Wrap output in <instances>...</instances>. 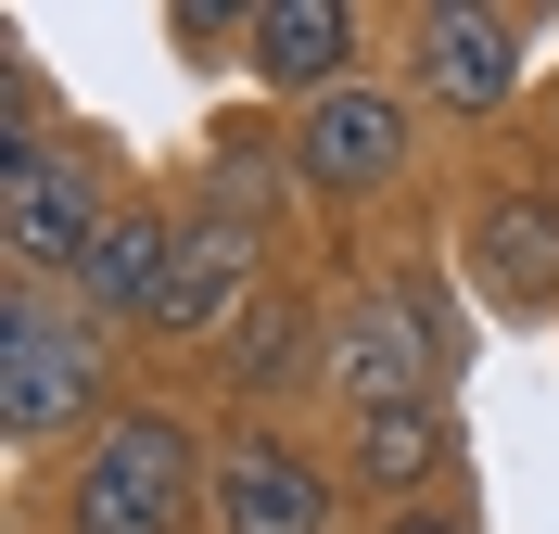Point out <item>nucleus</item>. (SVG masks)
<instances>
[{
	"label": "nucleus",
	"mask_w": 559,
	"mask_h": 534,
	"mask_svg": "<svg viewBox=\"0 0 559 534\" xmlns=\"http://www.w3.org/2000/svg\"><path fill=\"white\" fill-rule=\"evenodd\" d=\"M166 38L191 51V64H204L216 38H254V13H229V0H178V13H166Z\"/></svg>",
	"instance_id": "obj_14"
},
{
	"label": "nucleus",
	"mask_w": 559,
	"mask_h": 534,
	"mask_svg": "<svg viewBox=\"0 0 559 534\" xmlns=\"http://www.w3.org/2000/svg\"><path fill=\"white\" fill-rule=\"evenodd\" d=\"M204 497H216V534H331V459L293 432H229Z\"/></svg>",
	"instance_id": "obj_7"
},
{
	"label": "nucleus",
	"mask_w": 559,
	"mask_h": 534,
	"mask_svg": "<svg viewBox=\"0 0 559 534\" xmlns=\"http://www.w3.org/2000/svg\"><path fill=\"white\" fill-rule=\"evenodd\" d=\"M369 534H471V509H445V497H432V509H382Z\"/></svg>",
	"instance_id": "obj_15"
},
{
	"label": "nucleus",
	"mask_w": 559,
	"mask_h": 534,
	"mask_svg": "<svg viewBox=\"0 0 559 534\" xmlns=\"http://www.w3.org/2000/svg\"><path fill=\"white\" fill-rule=\"evenodd\" d=\"M457 459H471V446H457V407H445V394L344 420V471H356V484H369L382 509H432V484H445Z\"/></svg>",
	"instance_id": "obj_10"
},
{
	"label": "nucleus",
	"mask_w": 559,
	"mask_h": 534,
	"mask_svg": "<svg viewBox=\"0 0 559 534\" xmlns=\"http://www.w3.org/2000/svg\"><path fill=\"white\" fill-rule=\"evenodd\" d=\"M103 166L90 141H13L0 153V268L13 281H76L103 242Z\"/></svg>",
	"instance_id": "obj_4"
},
{
	"label": "nucleus",
	"mask_w": 559,
	"mask_h": 534,
	"mask_svg": "<svg viewBox=\"0 0 559 534\" xmlns=\"http://www.w3.org/2000/svg\"><path fill=\"white\" fill-rule=\"evenodd\" d=\"M242 64L267 76V90H293V115H306V103H331V90H356V13L344 0H254Z\"/></svg>",
	"instance_id": "obj_11"
},
{
	"label": "nucleus",
	"mask_w": 559,
	"mask_h": 534,
	"mask_svg": "<svg viewBox=\"0 0 559 534\" xmlns=\"http://www.w3.org/2000/svg\"><path fill=\"white\" fill-rule=\"evenodd\" d=\"M318 382L344 394V420H369V407H419V394H445V344H432V319H419L407 281H356L331 319H318Z\"/></svg>",
	"instance_id": "obj_3"
},
{
	"label": "nucleus",
	"mask_w": 559,
	"mask_h": 534,
	"mask_svg": "<svg viewBox=\"0 0 559 534\" xmlns=\"http://www.w3.org/2000/svg\"><path fill=\"white\" fill-rule=\"evenodd\" d=\"M457 254H471V293L496 319H547L559 306V191H484Z\"/></svg>",
	"instance_id": "obj_8"
},
{
	"label": "nucleus",
	"mask_w": 559,
	"mask_h": 534,
	"mask_svg": "<svg viewBox=\"0 0 559 534\" xmlns=\"http://www.w3.org/2000/svg\"><path fill=\"white\" fill-rule=\"evenodd\" d=\"M509 90H522V13H419L407 26V103L496 115Z\"/></svg>",
	"instance_id": "obj_9"
},
{
	"label": "nucleus",
	"mask_w": 559,
	"mask_h": 534,
	"mask_svg": "<svg viewBox=\"0 0 559 534\" xmlns=\"http://www.w3.org/2000/svg\"><path fill=\"white\" fill-rule=\"evenodd\" d=\"M191 459L216 446H191L178 407H115L64 484V534H191Z\"/></svg>",
	"instance_id": "obj_2"
},
{
	"label": "nucleus",
	"mask_w": 559,
	"mask_h": 534,
	"mask_svg": "<svg viewBox=\"0 0 559 534\" xmlns=\"http://www.w3.org/2000/svg\"><path fill=\"white\" fill-rule=\"evenodd\" d=\"M407 153H419V103L382 90V76H356V90H331V103L293 115V178H306L318 204H369V191H394Z\"/></svg>",
	"instance_id": "obj_5"
},
{
	"label": "nucleus",
	"mask_w": 559,
	"mask_h": 534,
	"mask_svg": "<svg viewBox=\"0 0 559 534\" xmlns=\"http://www.w3.org/2000/svg\"><path fill=\"white\" fill-rule=\"evenodd\" d=\"M216 369H229L242 394H280V382H306V369H318V306H293V293L267 281V293L242 306V331L216 344Z\"/></svg>",
	"instance_id": "obj_13"
},
{
	"label": "nucleus",
	"mask_w": 559,
	"mask_h": 534,
	"mask_svg": "<svg viewBox=\"0 0 559 534\" xmlns=\"http://www.w3.org/2000/svg\"><path fill=\"white\" fill-rule=\"evenodd\" d=\"M267 293V254H254V216H191L178 229V268H166V293H153V344H229L242 331V306Z\"/></svg>",
	"instance_id": "obj_6"
},
{
	"label": "nucleus",
	"mask_w": 559,
	"mask_h": 534,
	"mask_svg": "<svg viewBox=\"0 0 559 534\" xmlns=\"http://www.w3.org/2000/svg\"><path fill=\"white\" fill-rule=\"evenodd\" d=\"M115 382V319H90L64 281H0V432L51 446V432H103Z\"/></svg>",
	"instance_id": "obj_1"
},
{
	"label": "nucleus",
	"mask_w": 559,
	"mask_h": 534,
	"mask_svg": "<svg viewBox=\"0 0 559 534\" xmlns=\"http://www.w3.org/2000/svg\"><path fill=\"white\" fill-rule=\"evenodd\" d=\"M178 229H191V216H166V204H115L103 216V242H90V268H76V306H90V319H153V293H166V268H178Z\"/></svg>",
	"instance_id": "obj_12"
}]
</instances>
